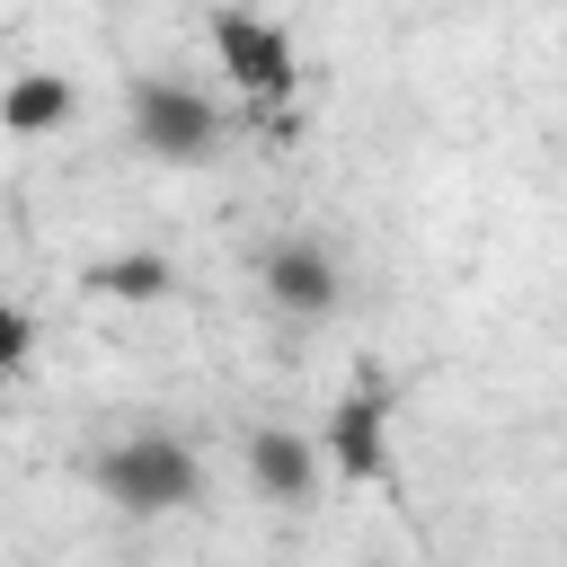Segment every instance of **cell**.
<instances>
[{"label":"cell","instance_id":"obj_3","mask_svg":"<svg viewBox=\"0 0 567 567\" xmlns=\"http://www.w3.org/2000/svg\"><path fill=\"white\" fill-rule=\"evenodd\" d=\"M0 381H9V372H0Z\"/></svg>","mask_w":567,"mask_h":567},{"label":"cell","instance_id":"obj_2","mask_svg":"<svg viewBox=\"0 0 567 567\" xmlns=\"http://www.w3.org/2000/svg\"><path fill=\"white\" fill-rule=\"evenodd\" d=\"M248 487H257V496H275V505H301V496L319 487L310 443H301L292 425H257V434H248Z\"/></svg>","mask_w":567,"mask_h":567},{"label":"cell","instance_id":"obj_1","mask_svg":"<svg viewBox=\"0 0 567 567\" xmlns=\"http://www.w3.org/2000/svg\"><path fill=\"white\" fill-rule=\"evenodd\" d=\"M89 487L115 505V514H177L204 496V461L168 434V425H133L115 434L97 461H89Z\"/></svg>","mask_w":567,"mask_h":567}]
</instances>
